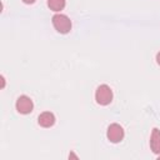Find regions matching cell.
<instances>
[{"mask_svg": "<svg viewBox=\"0 0 160 160\" xmlns=\"http://www.w3.org/2000/svg\"><path fill=\"white\" fill-rule=\"evenodd\" d=\"M25 4H34L35 2V0H22Z\"/></svg>", "mask_w": 160, "mask_h": 160, "instance_id": "ba28073f", "label": "cell"}, {"mask_svg": "<svg viewBox=\"0 0 160 160\" xmlns=\"http://www.w3.org/2000/svg\"><path fill=\"white\" fill-rule=\"evenodd\" d=\"M156 61H158V64L160 65V51H159L158 55H156Z\"/></svg>", "mask_w": 160, "mask_h": 160, "instance_id": "9c48e42d", "label": "cell"}, {"mask_svg": "<svg viewBox=\"0 0 160 160\" xmlns=\"http://www.w3.org/2000/svg\"><path fill=\"white\" fill-rule=\"evenodd\" d=\"M52 25L60 34H68L71 29L70 19L62 14H56L52 16Z\"/></svg>", "mask_w": 160, "mask_h": 160, "instance_id": "6da1fadb", "label": "cell"}, {"mask_svg": "<svg viewBox=\"0 0 160 160\" xmlns=\"http://www.w3.org/2000/svg\"><path fill=\"white\" fill-rule=\"evenodd\" d=\"M150 148L152 152L160 154V130L158 129H152L151 139H150Z\"/></svg>", "mask_w": 160, "mask_h": 160, "instance_id": "8992f818", "label": "cell"}, {"mask_svg": "<svg viewBox=\"0 0 160 160\" xmlns=\"http://www.w3.org/2000/svg\"><path fill=\"white\" fill-rule=\"evenodd\" d=\"M38 122L40 126L42 128H50L55 124V116L52 112H49V111H45L42 114L39 115V119H38Z\"/></svg>", "mask_w": 160, "mask_h": 160, "instance_id": "5b68a950", "label": "cell"}, {"mask_svg": "<svg viewBox=\"0 0 160 160\" xmlns=\"http://www.w3.org/2000/svg\"><path fill=\"white\" fill-rule=\"evenodd\" d=\"M159 159H160V156H159Z\"/></svg>", "mask_w": 160, "mask_h": 160, "instance_id": "30bf717a", "label": "cell"}, {"mask_svg": "<svg viewBox=\"0 0 160 160\" xmlns=\"http://www.w3.org/2000/svg\"><path fill=\"white\" fill-rule=\"evenodd\" d=\"M96 102L100 105H108L112 100V91L108 85H100L95 92Z\"/></svg>", "mask_w": 160, "mask_h": 160, "instance_id": "7a4b0ae2", "label": "cell"}, {"mask_svg": "<svg viewBox=\"0 0 160 160\" xmlns=\"http://www.w3.org/2000/svg\"><path fill=\"white\" fill-rule=\"evenodd\" d=\"M108 139L111 142H120L124 138V129L119 124H111L108 128Z\"/></svg>", "mask_w": 160, "mask_h": 160, "instance_id": "3957f363", "label": "cell"}, {"mask_svg": "<svg viewBox=\"0 0 160 160\" xmlns=\"http://www.w3.org/2000/svg\"><path fill=\"white\" fill-rule=\"evenodd\" d=\"M32 108H34V104L29 96L22 95L16 100V110L20 114H30L32 111Z\"/></svg>", "mask_w": 160, "mask_h": 160, "instance_id": "277c9868", "label": "cell"}, {"mask_svg": "<svg viewBox=\"0 0 160 160\" xmlns=\"http://www.w3.org/2000/svg\"><path fill=\"white\" fill-rule=\"evenodd\" d=\"M48 6L52 11H60L65 6V0H48Z\"/></svg>", "mask_w": 160, "mask_h": 160, "instance_id": "52a82bcc", "label": "cell"}]
</instances>
